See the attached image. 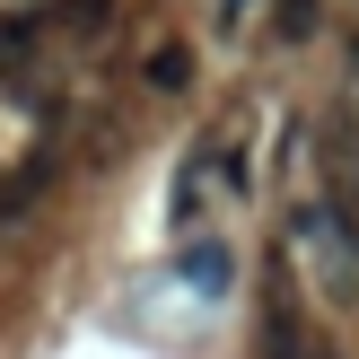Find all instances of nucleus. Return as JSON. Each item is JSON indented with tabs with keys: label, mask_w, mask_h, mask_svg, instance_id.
Listing matches in <instances>:
<instances>
[{
	"label": "nucleus",
	"mask_w": 359,
	"mask_h": 359,
	"mask_svg": "<svg viewBox=\"0 0 359 359\" xmlns=\"http://www.w3.org/2000/svg\"><path fill=\"white\" fill-rule=\"evenodd\" d=\"M316 18H325V0H280L272 35H280V44H307V35H316Z\"/></svg>",
	"instance_id": "nucleus-4"
},
{
	"label": "nucleus",
	"mask_w": 359,
	"mask_h": 359,
	"mask_svg": "<svg viewBox=\"0 0 359 359\" xmlns=\"http://www.w3.org/2000/svg\"><path fill=\"white\" fill-rule=\"evenodd\" d=\"M245 9H255V0H210V35H237Z\"/></svg>",
	"instance_id": "nucleus-6"
},
{
	"label": "nucleus",
	"mask_w": 359,
	"mask_h": 359,
	"mask_svg": "<svg viewBox=\"0 0 359 359\" xmlns=\"http://www.w3.org/2000/svg\"><path fill=\"white\" fill-rule=\"evenodd\" d=\"M140 79H149L158 97H184V88H193V53L184 44H158L149 62H140Z\"/></svg>",
	"instance_id": "nucleus-3"
},
{
	"label": "nucleus",
	"mask_w": 359,
	"mask_h": 359,
	"mask_svg": "<svg viewBox=\"0 0 359 359\" xmlns=\"http://www.w3.org/2000/svg\"><path fill=\"white\" fill-rule=\"evenodd\" d=\"M290 237H298V263L316 272V290L333 307H359V219L351 210L342 202H298Z\"/></svg>",
	"instance_id": "nucleus-1"
},
{
	"label": "nucleus",
	"mask_w": 359,
	"mask_h": 359,
	"mask_svg": "<svg viewBox=\"0 0 359 359\" xmlns=\"http://www.w3.org/2000/svg\"><path fill=\"white\" fill-rule=\"evenodd\" d=\"M184 280H193L202 298H228V245H219V237H193V245H184Z\"/></svg>",
	"instance_id": "nucleus-2"
},
{
	"label": "nucleus",
	"mask_w": 359,
	"mask_h": 359,
	"mask_svg": "<svg viewBox=\"0 0 359 359\" xmlns=\"http://www.w3.org/2000/svg\"><path fill=\"white\" fill-rule=\"evenodd\" d=\"M35 35H44V18H35V9H18V18H0V62H9V53H27Z\"/></svg>",
	"instance_id": "nucleus-5"
}]
</instances>
